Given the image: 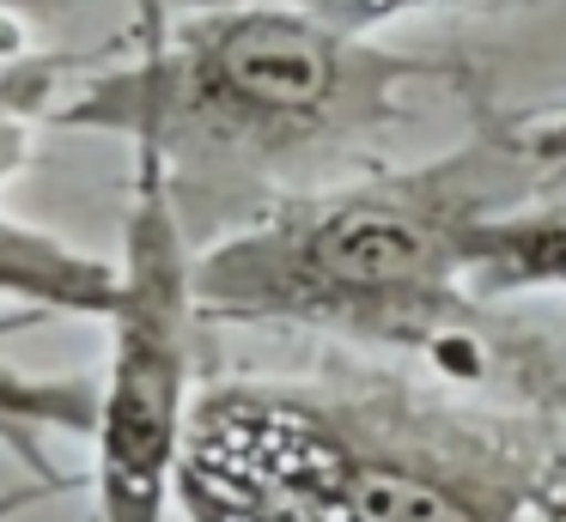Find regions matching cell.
I'll list each match as a JSON object with an SVG mask.
<instances>
[{
  "label": "cell",
  "mask_w": 566,
  "mask_h": 522,
  "mask_svg": "<svg viewBox=\"0 0 566 522\" xmlns=\"http://www.w3.org/2000/svg\"><path fill=\"white\" fill-rule=\"evenodd\" d=\"M201 12L147 31L128 67L50 109L62 128L128 134L165 170L286 164L384 128L427 61L390 55L354 31L269 0H196Z\"/></svg>",
  "instance_id": "7a4b0ae2"
},
{
  "label": "cell",
  "mask_w": 566,
  "mask_h": 522,
  "mask_svg": "<svg viewBox=\"0 0 566 522\" xmlns=\"http://www.w3.org/2000/svg\"><path fill=\"white\" fill-rule=\"evenodd\" d=\"M62 73V61L50 55H7L0 61V182L25 164V146H31V121L50 109V85Z\"/></svg>",
  "instance_id": "9c48e42d"
},
{
  "label": "cell",
  "mask_w": 566,
  "mask_h": 522,
  "mask_svg": "<svg viewBox=\"0 0 566 522\" xmlns=\"http://www.w3.org/2000/svg\"><path fill=\"white\" fill-rule=\"evenodd\" d=\"M171 504L184 510V522H329L305 498L274 492V486L226 468H201V461H177Z\"/></svg>",
  "instance_id": "ba28073f"
},
{
  "label": "cell",
  "mask_w": 566,
  "mask_h": 522,
  "mask_svg": "<svg viewBox=\"0 0 566 522\" xmlns=\"http://www.w3.org/2000/svg\"><path fill=\"white\" fill-rule=\"evenodd\" d=\"M524 152H530V164H536V170H566V109L524 134Z\"/></svg>",
  "instance_id": "8fae6325"
},
{
  "label": "cell",
  "mask_w": 566,
  "mask_h": 522,
  "mask_svg": "<svg viewBox=\"0 0 566 522\" xmlns=\"http://www.w3.org/2000/svg\"><path fill=\"white\" fill-rule=\"evenodd\" d=\"M269 7H293V12H311V19L335 24V31H378L390 19H408V12H427V7H444V0H269Z\"/></svg>",
  "instance_id": "30bf717a"
},
{
  "label": "cell",
  "mask_w": 566,
  "mask_h": 522,
  "mask_svg": "<svg viewBox=\"0 0 566 522\" xmlns=\"http://www.w3.org/2000/svg\"><path fill=\"white\" fill-rule=\"evenodd\" d=\"M517 522H566V473H554V480L536 486V498L524 504V516Z\"/></svg>",
  "instance_id": "7c38bea8"
},
{
  "label": "cell",
  "mask_w": 566,
  "mask_h": 522,
  "mask_svg": "<svg viewBox=\"0 0 566 522\" xmlns=\"http://www.w3.org/2000/svg\"><path fill=\"white\" fill-rule=\"evenodd\" d=\"M104 371L92 376V504L98 522H165L196 407V249L177 182L153 146H135L116 303L104 316Z\"/></svg>",
  "instance_id": "277c9868"
},
{
  "label": "cell",
  "mask_w": 566,
  "mask_h": 522,
  "mask_svg": "<svg viewBox=\"0 0 566 522\" xmlns=\"http://www.w3.org/2000/svg\"><path fill=\"white\" fill-rule=\"evenodd\" d=\"M92 413H98V388L92 376H25L0 371V444L13 449L38 480L67 486L50 473L43 456V432L55 437H92Z\"/></svg>",
  "instance_id": "52a82bcc"
},
{
  "label": "cell",
  "mask_w": 566,
  "mask_h": 522,
  "mask_svg": "<svg viewBox=\"0 0 566 522\" xmlns=\"http://www.w3.org/2000/svg\"><path fill=\"white\" fill-rule=\"evenodd\" d=\"M67 486H74V480H67ZM43 492H50V480H43V486H13V492H0V522H19Z\"/></svg>",
  "instance_id": "4fadbf2b"
},
{
  "label": "cell",
  "mask_w": 566,
  "mask_h": 522,
  "mask_svg": "<svg viewBox=\"0 0 566 522\" xmlns=\"http://www.w3.org/2000/svg\"><path fill=\"white\" fill-rule=\"evenodd\" d=\"M566 286V201L493 206L469 231V291L481 303Z\"/></svg>",
  "instance_id": "8992f818"
},
{
  "label": "cell",
  "mask_w": 566,
  "mask_h": 522,
  "mask_svg": "<svg viewBox=\"0 0 566 522\" xmlns=\"http://www.w3.org/2000/svg\"><path fill=\"white\" fill-rule=\"evenodd\" d=\"M184 461L293 492L329 522H517L542 486L439 413L293 383L196 388Z\"/></svg>",
  "instance_id": "3957f363"
},
{
  "label": "cell",
  "mask_w": 566,
  "mask_h": 522,
  "mask_svg": "<svg viewBox=\"0 0 566 522\" xmlns=\"http://www.w3.org/2000/svg\"><path fill=\"white\" fill-rule=\"evenodd\" d=\"M0 298L25 303L38 316L104 322L116 303V262L31 225V219L0 213Z\"/></svg>",
  "instance_id": "5b68a950"
},
{
  "label": "cell",
  "mask_w": 566,
  "mask_h": 522,
  "mask_svg": "<svg viewBox=\"0 0 566 522\" xmlns=\"http://www.w3.org/2000/svg\"><path fill=\"white\" fill-rule=\"evenodd\" d=\"M530 177L524 134L481 128L427 164L286 194L196 255V310L201 322L439 352L481 310L469 231L512 206Z\"/></svg>",
  "instance_id": "6da1fadb"
}]
</instances>
